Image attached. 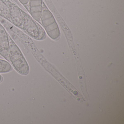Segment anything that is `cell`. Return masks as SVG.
I'll return each instance as SVG.
<instances>
[{"mask_svg":"<svg viewBox=\"0 0 124 124\" xmlns=\"http://www.w3.org/2000/svg\"><path fill=\"white\" fill-rule=\"evenodd\" d=\"M8 58V62L17 72L23 75H26L29 73V64L21 51L12 38L10 39Z\"/></svg>","mask_w":124,"mask_h":124,"instance_id":"cell-1","label":"cell"},{"mask_svg":"<svg viewBox=\"0 0 124 124\" xmlns=\"http://www.w3.org/2000/svg\"><path fill=\"white\" fill-rule=\"evenodd\" d=\"M40 25L46 34L52 39L57 40L59 39L61 33L58 26L53 14L45 5L41 16Z\"/></svg>","mask_w":124,"mask_h":124,"instance_id":"cell-2","label":"cell"},{"mask_svg":"<svg viewBox=\"0 0 124 124\" xmlns=\"http://www.w3.org/2000/svg\"><path fill=\"white\" fill-rule=\"evenodd\" d=\"M11 37L0 22V55L8 62V53Z\"/></svg>","mask_w":124,"mask_h":124,"instance_id":"cell-3","label":"cell"},{"mask_svg":"<svg viewBox=\"0 0 124 124\" xmlns=\"http://www.w3.org/2000/svg\"><path fill=\"white\" fill-rule=\"evenodd\" d=\"M44 6L42 0H29L26 8L28 13L40 24Z\"/></svg>","mask_w":124,"mask_h":124,"instance_id":"cell-4","label":"cell"},{"mask_svg":"<svg viewBox=\"0 0 124 124\" xmlns=\"http://www.w3.org/2000/svg\"><path fill=\"white\" fill-rule=\"evenodd\" d=\"M8 1V0H0V17L9 22L11 13Z\"/></svg>","mask_w":124,"mask_h":124,"instance_id":"cell-5","label":"cell"},{"mask_svg":"<svg viewBox=\"0 0 124 124\" xmlns=\"http://www.w3.org/2000/svg\"><path fill=\"white\" fill-rule=\"evenodd\" d=\"M13 69L12 65L6 60L0 59V73H8Z\"/></svg>","mask_w":124,"mask_h":124,"instance_id":"cell-6","label":"cell"},{"mask_svg":"<svg viewBox=\"0 0 124 124\" xmlns=\"http://www.w3.org/2000/svg\"><path fill=\"white\" fill-rule=\"evenodd\" d=\"M3 80V77L2 75L0 74V83L2 82Z\"/></svg>","mask_w":124,"mask_h":124,"instance_id":"cell-7","label":"cell"}]
</instances>
